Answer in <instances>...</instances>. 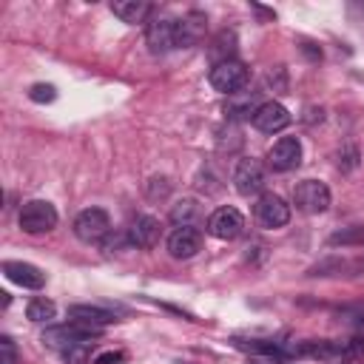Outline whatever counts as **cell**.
Masks as SVG:
<instances>
[{
  "mask_svg": "<svg viewBox=\"0 0 364 364\" xmlns=\"http://www.w3.org/2000/svg\"><path fill=\"white\" fill-rule=\"evenodd\" d=\"M122 358H125L122 350H108V353H100V355L94 358V364H119Z\"/></svg>",
  "mask_w": 364,
  "mask_h": 364,
  "instance_id": "27",
  "label": "cell"
},
{
  "mask_svg": "<svg viewBox=\"0 0 364 364\" xmlns=\"http://www.w3.org/2000/svg\"><path fill=\"white\" fill-rule=\"evenodd\" d=\"M253 125H256L262 134H279V131H284V128L290 125V111H287L282 102H276V100L262 102V105L256 108V114H253Z\"/></svg>",
  "mask_w": 364,
  "mask_h": 364,
  "instance_id": "11",
  "label": "cell"
},
{
  "mask_svg": "<svg viewBox=\"0 0 364 364\" xmlns=\"http://www.w3.org/2000/svg\"><path fill=\"white\" fill-rule=\"evenodd\" d=\"M74 233L80 242H102L111 233V216L102 208H85L74 219Z\"/></svg>",
  "mask_w": 364,
  "mask_h": 364,
  "instance_id": "5",
  "label": "cell"
},
{
  "mask_svg": "<svg viewBox=\"0 0 364 364\" xmlns=\"http://www.w3.org/2000/svg\"><path fill=\"white\" fill-rule=\"evenodd\" d=\"M17 222H20V230H23V233H31V236L48 233V230L57 228V210H54V205L46 202V199H28V202L20 208Z\"/></svg>",
  "mask_w": 364,
  "mask_h": 364,
  "instance_id": "2",
  "label": "cell"
},
{
  "mask_svg": "<svg viewBox=\"0 0 364 364\" xmlns=\"http://www.w3.org/2000/svg\"><path fill=\"white\" fill-rule=\"evenodd\" d=\"M145 40H148V48L154 54H168V51L179 48L176 17H154L145 28Z\"/></svg>",
  "mask_w": 364,
  "mask_h": 364,
  "instance_id": "7",
  "label": "cell"
},
{
  "mask_svg": "<svg viewBox=\"0 0 364 364\" xmlns=\"http://www.w3.org/2000/svg\"><path fill=\"white\" fill-rule=\"evenodd\" d=\"M233 188L242 193V196H253L264 188V171L256 159H242L236 168H233Z\"/></svg>",
  "mask_w": 364,
  "mask_h": 364,
  "instance_id": "12",
  "label": "cell"
},
{
  "mask_svg": "<svg viewBox=\"0 0 364 364\" xmlns=\"http://www.w3.org/2000/svg\"><path fill=\"white\" fill-rule=\"evenodd\" d=\"M208 80H210L213 91L233 97V94H239V91L247 85L250 71H247V65L239 63V60H225V63H216V65L210 68Z\"/></svg>",
  "mask_w": 364,
  "mask_h": 364,
  "instance_id": "3",
  "label": "cell"
},
{
  "mask_svg": "<svg viewBox=\"0 0 364 364\" xmlns=\"http://www.w3.org/2000/svg\"><path fill=\"white\" fill-rule=\"evenodd\" d=\"M0 364H17V347L11 336H0Z\"/></svg>",
  "mask_w": 364,
  "mask_h": 364,
  "instance_id": "26",
  "label": "cell"
},
{
  "mask_svg": "<svg viewBox=\"0 0 364 364\" xmlns=\"http://www.w3.org/2000/svg\"><path fill=\"white\" fill-rule=\"evenodd\" d=\"M233 347L239 350H247V353H262V355H279L282 353V344L273 341V338H230Z\"/></svg>",
  "mask_w": 364,
  "mask_h": 364,
  "instance_id": "21",
  "label": "cell"
},
{
  "mask_svg": "<svg viewBox=\"0 0 364 364\" xmlns=\"http://www.w3.org/2000/svg\"><path fill=\"white\" fill-rule=\"evenodd\" d=\"M100 336H102V327H94V324H85V321H74V318H71L68 324L48 327V330L43 333V341H46L51 350L63 353V350L71 347V344H94Z\"/></svg>",
  "mask_w": 364,
  "mask_h": 364,
  "instance_id": "1",
  "label": "cell"
},
{
  "mask_svg": "<svg viewBox=\"0 0 364 364\" xmlns=\"http://www.w3.org/2000/svg\"><path fill=\"white\" fill-rule=\"evenodd\" d=\"M341 270H364V259L347 262V259L330 256V259H321V262H316V264L307 270V276H341Z\"/></svg>",
  "mask_w": 364,
  "mask_h": 364,
  "instance_id": "19",
  "label": "cell"
},
{
  "mask_svg": "<svg viewBox=\"0 0 364 364\" xmlns=\"http://www.w3.org/2000/svg\"><path fill=\"white\" fill-rule=\"evenodd\" d=\"M26 316H28V321L48 324V321L57 316V304H54L51 299H46V296H37V299H31V301L26 304Z\"/></svg>",
  "mask_w": 364,
  "mask_h": 364,
  "instance_id": "20",
  "label": "cell"
},
{
  "mask_svg": "<svg viewBox=\"0 0 364 364\" xmlns=\"http://www.w3.org/2000/svg\"><path fill=\"white\" fill-rule=\"evenodd\" d=\"M128 242L139 250H151L159 242V219H154L148 213H139L128 228Z\"/></svg>",
  "mask_w": 364,
  "mask_h": 364,
  "instance_id": "14",
  "label": "cell"
},
{
  "mask_svg": "<svg viewBox=\"0 0 364 364\" xmlns=\"http://www.w3.org/2000/svg\"><path fill=\"white\" fill-rule=\"evenodd\" d=\"M253 213H256V222L262 228H267V230L284 228L290 222V205L279 193H262L256 208H253Z\"/></svg>",
  "mask_w": 364,
  "mask_h": 364,
  "instance_id": "6",
  "label": "cell"
},
{
  "mask_svg": "<svg viewBox=\"0 0 364 364\" xmlns=\"http://www.w3.org/2000/svg\"><path fill=\"white\" fill-rule=\"evenodd\" d=\"M299 162H301V142L296 136H279L273 142V148L267 151V165L276 173L293 171V168H299Z\"/></svg>",
  "mask_w": 364,
  "mask_h": 364,
  "instance_id": "9",
  "label": "cell"
},
{
  "mask_svg": "<svg viewBox=\"0 0 364 364\" xmlns=\"http://www.w3.org/2000/svg\"><path fill=\"white\" fill-rule=\"evenodd\" d=\"M3 276L26 290H40L46 284V273L31 262H3Z\"/></svg>",
  "mask_w": 364,
  "mask_h": 364,
  "instance_id": "13",
  "label": "cell"
},
{
  "mask_svg": "<svg viewBox=\"0 0 364 364\" xmlns=\"http://www.w3.org/2000/svg\"><path fill=\"white\" fill-rule=\"evenodd\" d=\"M293 205L301 213H324L330 208V188L318 179H304L293 188Z\"/></svg>",
  "mask_w": 364,
  "mask_h": 364,
  "instance_id": "4",
  "label": "cell"
},
{
  "mask_svg": "<svg viewBox=\"0 0 364 364\" xmlns=\"http://www.w3.org/2000/svg\"><path fill=\"white\" fill-rule=\"evenodd\" d=\"M242 230H245V216L230 205H222L208 216V233L222 239V242H230V239L242 236Z\"/></svg>",
  "mask_w": 364,
  "mask_h": 364,
  "instance_id": "8",
  "label": "cell"
},
{
  "mask_svg": "<svg viewBox=\"0 0 364 364\" xmlns=\"http://www.w3.org/2000/svg\"><path fill=\"white\" fill-rule=\"evenodd\" d=\"M111 11H114L122 23L136 26V23H145V17L151 14V6H148L145 0H117V3H111Z\"/></svg>",
  "mask_w": 364,
  "mask_h": 364,
  "instance_id": "18",
  "label": "cell"
},
{
  "mask_svg": "<svg viewBox=\"0 0 364 364\" xmlns=\"http://www.w3.org/2000/svg\"><path fill=\"white\" fill-rule=\"evenodd\" d=\"M327 245L330 247H353V245H361L364 247V228L361 225H355V228H341V230H336V233H330V239H327Z\"/></svg>",
  "mask_w": 364,
  "mask_h": 364,
  "instance_id": "23",
  "label": "cell"
},
{
  "mask_svg": "<svg viewBox=\"0 0 364 364\" xmlns=\"http://www.w3.org/2000/svg\"><path fill=\"white\" fill-rule=\"evenodd\" d=\"M60 358L65 364H85L91 358V344H71V347H65L60 353Z\"/></svg>",
  "mask_w": 364,
  "mask_h": 364,
  "instance_id": "24",
  "label": "cell"
},
{
  "mask_svg": "<svg viewBox=\"0 0 364 364\" xmlns=\"http://www.w3.org/2000/svg\"><path fill=\"white\" fill-rule=\"evenodd\" d=\"M196 216H199V205H196V199H179V202L171 208V222H173L176 228H182V225H193Z\"/></svg>",
  "mask_w": 364,
  "mask_h": 364,
  "instance_id": "22",
  "label": "cell"
},
{
  "mask_svg": "<svg viewBox=\"0 0 364 364\" xmlns=\"http://www.w3.org/2000/svg\"><path fill=\"white\" fill-rule=\"evenodd\" d=\"M68 318L85 321V324H94V327H105V324L117 321V313H111L105 307H97V304H71L68 307Z\"/></svg>",
  "mask_w": 364,
  "mask_h": 364,
  "instance_id": "16",
  "label": "cell"
},
{
  "mask_svg": "<svg viewBox=\"0 0 364 364\" xmlns=\"http://www.w3.org/2000/svg\"><path fill=\"white\" fill-rule=\"evenodd\" d=\"M199 247H202V230L196 225L173 228L168 236V253L173 259H191L199 253Z\"/></svg>",
  "mask_w": 364,
  "mask_h": 364,
  "instance_id": "10",
  "label": "cell"
},
{
  "mask_svg": "<svg viewBox=\"0 0 364 364\" xmlns=\"http://www.w3.org/2000/svg\"><path fill=\"white\" fill-rule=\"evenodd\" d=\"M28 97H31V102H54L57 100V88L51 85V82H34L31 88H28Z\"/></svg>",
  "mask_w": 364,
  "mask_h": 364,
  "instance_id": "25",
  "label": "cell"
},
{
  "mask_svg": "<svg viewBox=\"0 0 364 364\" xmlns=\"http://www.w3.org/2000/svg\"><path fill=\"white\" fill-rule=\"evenodd\" d=\"M202 28H205V17L199 11H191L185 17H176V37H179V48H188L193 46L199 37H202Z\"/></svg>",
  "mask_w": 364,
  "mask_h": 364,
  "instance_id": "17",
  "label": "cell"
},
{
  "mask_svg": "<svg viewBox=\"0 0 364 364\" xmlns=\"http://www.w3.org/2000/svg\"><path fill=\"white\" fill-rule=\"evenodd\" d=\"M293 355L299 358H336L341 353H347V344L341 341H330V338H313V341H301V344H293L290 347Z\"/></svg>",
  "mask_w": 364,
  "mask_h": 364,
  "instance_id": "15",
  "label": "cell"
}]
</instances>
